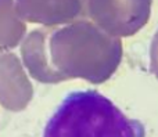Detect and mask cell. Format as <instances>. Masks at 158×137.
<instances>
[{
    "label": "cell",
    "instance_id": "cell-4",
    "mask_svg": "<svg viewBox=\"0 0 158 137\" xmlns=\"http://www.w3.org/2000/svg\"><path fill=\"white\" fill-rule=\"evenodd\" d=\"M17 13L29 22L65 24L85 14V0H17Z\"/></svg>",
    "mask_w": 158,
    "mask_h": 137
},
{
    "label": "cell",
    "instance_id": "cell-3",
    "mask_svg": "<svg viewBox=\"0 0 158 137\" xmlns=\"http://www.w3.org/2000/svg\"><path fill=\"white\" fill-rule=\"evenodd\" d=\"M151 0H87V13L114 38L133 36L150 19Z\"/></svg>",
    "mask_w": 158,
    "mask_h": 137
},
{
    "label": "cell",
    "instance_id": "cell-2",
    "mask_svg": "<svg viewBox=\"0 0 158 137\" xmlns=\"http://www.w3.org/2000/svg\"><path fill=\"white\" fill-rule=\"evenodd\" d=\"M43 137H146V127L101 93L79 90L61 101L47 121Z\"/></svg>",
    "mask_w": 158,
    "mask_h": 137
},
{
    "label": "cell",
    "instance_id": "cell-5",
    "mask_svg": "<svg viewBox=\"0 0 158 137\" xmlns=\"http://www.w3.org/2000/svg\"><path fill=\"white\" fill-rule=\"evenodd\" d=\"M150 69L158 79V32L154 35L150 47Z\"/></svg>",
    "mask_w": 158,
    "mask_h": 137
},
{
    "label": "cell",
    "instance_id": "cell-1",
    "mask_svg": "<svg viewBox=\"0 0 158 137\" xmlns=\"http://www.w3.org/2000/svg\"><path fill=\"white\" fill-rule=\"evenodd\" d=\"M122 54L119 39L86 21L35 30L24 44L31 75L44 83L85 79L100 85L115 74Z\"/></svg>",
    "mask_w": 158,
    "mask_h": 137
}]
</instances>
